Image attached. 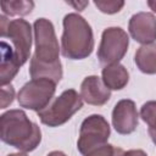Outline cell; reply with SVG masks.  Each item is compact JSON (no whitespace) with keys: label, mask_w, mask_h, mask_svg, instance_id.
<instances>
[{"label":"cell","mask_w":156,"mask_h":156,"mask_svg":"<svg viewBox=\"0 0 156 156\" xmlns=\"http://www.w3.org/2000/svg\"><path fill=\"white\" fill-rule=\"evenodd\" d=\"M0 138L4 143L23 152L33 151L41 141V130L24 111L10 110L0 117Z\"/></svg>","instance_id":"obj_1"},{"label":"cell","mask_w":156,"mask_h":156,"mask_svg":"<svg viewBox=\"0 0 156 156\" xmlns=\"http://www.w3.org/2000/svg\"><path fill=\"white\" fill-rule=\"evenodd\" d=\"M62 23V55L69 60H83L88 57L94 49V35L90 24L78 13L66 15Z\"/></svg>","instance_id":"obj_2"},{"label":"cell","mask_w":156,"mask_h":156,"mask_svg":"<svg viewBox=\"0 0 156 156\" xmlns=\"http://www.w3.org/2000/svg\"><path fill=\"white\" fill-rule=\"evenodd\" d=\"M82 107V96L74 89H68L65 90L60 96H57L45 108L39 111L38 117L40 118L43 124H46L49 127H58L71 119V117Z\"/></svg>","instance_id":"obj_3"},{"label":"cell","mask_w":156,"mask_h":156,"mask_svg":"<svg viewBox=\"0 0 156 156\" xmlns=\"http://www.w3.org/2000/svg\"><path fill=\"white\" fill-rule=\"evenodd\" d=\"M33 29L35 52L32 57L43 63H55L60 61V48L52 23L46 18H38L33 24Z\"/></svg>","instance_id":"obj_4"},{"label":"cell","mask_w":156,"mask_h":156,"mask_svg":"<svg viewBox=\"0 0 156 156\" xmlns=\"http://www.w3.org/2000/svg\"><path fill=\"white\" fill-rule=\"evenodd\" d=\"M1 37L10 38L13 44L15 54L21 63L24 65L29 57L32 46V27L26 20H7L4 15L0 16Z\"/></svg>","instance_id":"obj_5"},{"label":"cell","mask_w":156,"mask_h":156,"mask_svg":"<svg viewBox=\"0 0 156 156\" xmlns=\"http://www.w3.org/2000/svg\"><path fill=\"white\" fill-rule=\"evenodd\" d=\"M110 126L101 115H91L87 117L79 129L77 149L80 154L87 155L91 150L105 145L110 138Z\"/></svg>","instance_id":"obj_6"},{"label":"cell","mask_w":156,"mask_h":156,"mask_svg":"<svg viewBox=\"0 0 156 156\" xmlns=\"http://www.w3.org/2000/svg\"><path fill=\"white\" fill-rule=\"evenodd\" d=\"M129 46V37L121 27H110L102 32L98 49V58L101 65L119 63Z\"/></svg>","instance_id":"obj_7"},{"label":"cell","mask_w":156,"mask_h":156,"mask_svg":"<svg viewBox=\"0 0 156 156\" xmlns=\"http://www.w3.org/2000/svg\"><path fill=\"white\" fill-rule=\"evenodd\" d=\"M55 90L56 84L49 79H32L21 88L17 100L21 107L39 112L49 105Z\"/></svg>","instance_id":"obj_8"},{"label":"cell","mask_w":156,"mask_h":156,"mask_svg":"<svg viewBox=\"0 0 156 156\" xmlns=\"http://www.w3.org/2000/svg\"><path fill=\"white\" fill-rule=\"evenodd\" d=\"M138 111L133 100H119L112 111V126L119 134H130L138 127Z\"/></svg>","instance_id":"obj_9"},{"label":"cell","mask_w":156,"mask_h":156,"mask_svg":"<svg viewBox=\"0 0 156 156\" xmlns=\"http://www.w3.org/2000/svg\"><path fill=\"white\" fill-rule=\"evenodd\" d=\"M128 29L135 41L151 44L156 40V17L150 12H138L130 17Z\"/></svg>","instance_id":"obj_10"},{"label":"cell","mask_w":156,"mask_h":156,"mask_svg":"<svg viewBox=\"0 0 156 156\" xmlns=\"http://www.w3.org/2000/svg\"><path fill=\"white\" fill-rule=\"evenodd\" d=\"M82 99L94 106H102L111 98V90L105 85L102 79L98 76L85 77L80 84Z\"/></svg>","instance_id":"obj_11"},{"label":"cell","mask_w":156,"mask_h":156,"mask_svg":"<svg viewBox=\"0 0 156 156\" xmlns=\"http://www.w3.org/2000/svg\"><path fill=\"white\" fill-rule=\"evenodd\" d=\"M20 67L21 63L15 54V50L5 41H1V66H0L1 87L10 84V82L17 74Z\"/></svg>","instance_id":"obj_12"},{"label":"cell","mask_w":156,"mask_h":156,"mask_svg":"<svg viewBox=\"0 0 156 156\" xmlns=\"http://www.w3.org/2000/svg\"><path fill=\"white\" fill-rule=\"evenodd\" d=\"M29 74L32 79H49L57 84L62 78L61 61L55 63H43L32 57L29 65Z\"/></svg>","instance_id":"obj_13"},{"label":"cell","mask_w":156,"mask_h":156,"mask_svg":"<svg viewBox=\"0 0 156 156\" xmlns=\"http://www.w3.org/2000/svg\"><path fill=\"white\" fill-rule=\"evenodd\" d=\"M129 80V73L127 68L121 63H113L105 66L102 69V82L110 90L123 89Z\"/></svg>","instance_id":"obj_14"},{"label":"cell","mask_w":156,"mask_h":156,"mask_svg":"<svg viewBox=\"0 0 156 156\" xmlns=\"http://www.w3.org/2000/svg\"><path fill=\"white\" fill-rule=\"evenodd\" d=\"M136 67L146 74L156 73V44H145L141 45L134 56Z\"/></svg>","instance_id":"obj_15"},{"label":"cell","mask_w":156,"mask_h":156,"mask_svg":"<svg viewBox=\"0 0 156 156\" xmlns=\"http://www.w3.org/2000/svg\"><path fill=\"white\" fill-rule=\"evenodd\" d=\"M34 7L33 1L28 0H10L1 2V10L9 16H26L32 12Z\"/></svg>","instance_id":"obj_16"},{"label":"cell","mask_w":156,"mask_h":156,"mask_svg":"<svg viewBox=\"0 0 156 156\" xmlns=\"http://www.w3.org/2000/svg\"><path fill=\"white\" fill-rule=\"evenodd\" d=\"M140 117L149 128H156V101L145 102L140 108Z\"/></svg>","instance_id":"obj_17"},{"label":"cell","mask_w":156,"mask_h":156,"mask_svg":"<svg viewBox=\"0 0 156 156\" xmlns=\"http://www.w3.org/2000/svg\"><path fill=\"white\" fill-rule=\"evenodd\" d=\"M123 154L124 151L121 147L113 146L111 144H105L91 150L85 156H123Z\"/></svg>","instance_id":"obj_18"},{"label":"cell","mask_w":156,"mask_h":156,"mask_svg":"<svg viewBox=\"0 0 156 156\" xmlns=\"http://www.w3.org/2000/svg\"><path fill=\"white\" fill-rule=\"evenodd\" d=\"M95 6L104 13H116L119 12L122 10V7L124 6V1H102V0H96L94 1Z\"/></svg>","instance_id":"obj_19"},{"label":"cell","mask_w":156,"mask_h":156,"mask_svg":"<svg viewBox=\"0 0 156 156\" xmlns=\"http://www.w3.org/2000/svg\"><path fill=\"white\" fill-rule=\"evenodd\" d=\"M15 98V90L11 84H6L1 87V107L0 108H6Z\"/></svg>","instance_id":"obj_20"},{"label":"cell","mask_w":156,"mask_h":156,"mask_svg":"<svg viewBox=\"0 0 156 156\" xmlns=\"http://www.w3.org/2000/svg\"><path fill=\"white\" fill-rule=\"evenodd\" d=\"M123 156H147L143 150H128L123 154Z\"/></svg>","instance_id":"obj_21"},{"label":"cell","mask_w":156,"mask_h":156,"mask_svg":"<svg viewBox=\"0 0 156 156\" xmlns=\"http://www.w3.org/2000/svg\"><path fill=\"white\" fill-rule=\"evenodd\" d=\"M67 4H68V5H71V6H74V7H76V10L82 11V10H83V9H84L89 2H88V1H84V2H68V1H67Z\"/></svg>","instance_id":"obj_22"},{"label":"cell","mask_w":156,"mask_h":156,"mask_svg":"<svg viewBox=\"0 0 156 156\" xmlns=\"http://www.w3.org/2000/svg\"><path fill=\"white\" fill-rule=\"evenodd\" d=\"M149 135L151 138V140L154 141V144L156 145V128H149Z\"/></svg>","instance_id":"obj_23"},{"label":"cell","mask_w":156,"mask_h":156,"mask_svg":"<svg viewBox=\"0 0 156 156\" xmlns=\"http://www.w3.org/2000/svg\"><path fill=\"white\" fill-rule=\"evenodd\" d=\"M147 5H149V7H150L154 12H156V0H149V1H147Z\"/></svg>","instance_id":"obj_24"},{"label":"cell","mask_w":156,"mask_h":156,"mask_svg":"<svg viewBox=\"0 0 156 156\" xmlns=\"http://www.w3.org/2000/svg\"><path fill=\"white\" fill-rule=\"evenodd\" d=\"M48 156H66L63 152H61V151H52V152H50Z\"/></svg>","instance_id":"obj_25"},{"label":"cell","mask_w":156,"mask_h":156,"mask_svg":"<svg viewBox=\"0 0 156 156\" xmlns=\"http://www.w3.org/2000/svg\"><path fill=\"white\" fill-rule=\"evenodd\" d=\"M7 156H27V154H24V152H17V154H10Z\"/></svg>","instance_id":"obj_26"}]
</instances>
